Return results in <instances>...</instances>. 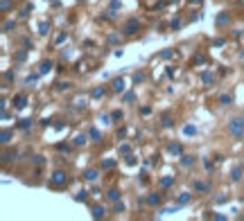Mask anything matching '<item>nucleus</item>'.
<instances>
[{
	"label": "nucleus",
	"mask_w": 244,
	"mask_h": 221,
	"mask_svg": "<svg viewBox=\"0 0 244 221\" xmlns=\"http://www.w3.org/2000/svg\"><path fill=\"white\" fill-rule=\"evenodd\" d=\"M228 133L233 138H242V133H244V118H233L231 122H228Z\"/></svg>",
	"instance_id": "nucleus-1"
},
{
	"label": "nucleus",
	"mask_w": 244,
	"mask_h": 221,
	"mask_svg": "<svg viewBox=\"0 0 244 221\" xmlns=\"http://www.w3.org/2000/svg\"><path fill=\"white\" fill-rule=\"evenodd\" d=\"M52 185H68V176L63 171H54L52 174Z\"/></svg>",
	"instance_id": "nucleus-2"
},
{
	"label": "nucleus",
	"mask_w": 244,
	"mask_h": 221,
	"mask_svg": "<svg viewBox=\"0 0 244 221\" xmlns=\"http://www.w3.org/2000/svg\"><path fill=\"white\" fill-rule=\"evenodd\" d=\"M136 32H138V21L133 18V21H129V23H127V27H124V34H127V36H131V34H136Z\"/></svg>",
	"instance_id": "nucleus-3"
},
{
	"label": "nucleus",
	"mask_w": 244,
	"mask_h": 221,
	"mask_svg": "<svg viewBox=\"0 0 244 221\" xmlns=\"http://www.w3.org/2000/svg\"><path fill=\"white\" fill-rule=\"evenodd\" d=\"M25 104H27V97H25V95H16V97H14V106H16V108H25Z\"/></svg>",
	"instance_id": "nucleus-4"
},
{
	"label": "nucleus",
	"mask_w": 244,
	"mask_h": 221,
	"mask_svg": "<svg viewBox=\"0 0 244 221\" xmlns=\"http://www.w3.org/2000/svg\"><path fill=\"white\" fill-rule=\"evenodd\" d=\"M113 90H115V93L124 90V79H122V77H118V79H113Z\"/></svg>",
	"instance_id": "nucleus-5"
},
{
	"label": "nucleus",
	"mask_w": 244,
	"mask_h": 221,
	"mask_svg": "<svg viewBox=\"0 0 244 221\" xmlns=\"http://www.w3.org/2000/svg\"><path fill=\"white\" fill-rule=\"evenodd\" d=\"M52 65H54L52 61H43V63H41V68H38V72H41V74H45V72H50V70H52Z\"/></svg>",
	"instance_id": "nucleus-6"
},
{
	"label": "nucleus",
	"mask_w": 244,
	"mask_h": 221,
	"mask_svg": "<svg viewBox=\"0 0 244 221\" xmlns=\"http://www.w3.org/2000/svg\"><path fill=\"white\" fill-rule=\"evenodd\" d=\"M104 214H106V212H104L102 205H93V217H95V219H102Z\"/></svg>",
	"instance_id": "nucleus-7"
},
{
	"label": "nucleus",
	"mask_w": 244,
	"mask_h": 221,
	"mask_svg": "<svg viewBox=\"0 0 244 221\" xmlns=\"http://www.w3.org/2000/svg\"><path fill=\"white\" fill-rule=\"evenodd\" d=\"M147 203H149V205H158V203H161V194H149V196H147Z\"/></svg>",
	"instance_id": "nucleus-8"
},
{
	"label": "nucleus",
	"mask_w": 244,
	"mask_h": 221,
	"mask_svg": "<svg viewBox=\"0 0 244 221\" xmlns=\"http://www.w3.org/2000/svg\"><path fill=\"white\" fill-rule=\"evenodd\" d=\"M231 178H233V180H240V178H242V167H240V165H235V167H233V174H231Z\"/></svg>",
	"instance_id": "nucleus-9"
},
{
	"label": "nucleus",
	"mask_w": 244,
	"mask_h": 221,
	"mask_svg": "<svg viewBox=\"0 0 244 221\" xmlns=\"http://www.w3.org/2000/svg\"><path fill=\"white\" fill-rule=\"evenodd\" d=\"M84 178H86V180H95V178H97V171H95V169H86V171H84Z\"/></svg>",
	"instance_id": "nucleus-10"
},
{
	"label": "nucleus",
	"mask_w": 244,
	"mask_h": 221,
	"mask_svg": "<svg viewBox=\"0 0 244 221\" xmlns=\"http://www.w3.org/2000/svg\"><path fill=\"white\" fill-rule=\"evenodd\" d=\"M228 21H231L228 14H219V16H217V25H226Z\"/></svg>",
	"instance_id": "nucleus-11"
},
{
	"label": "nucleus",
	"mask_w": 244,
	"mask_h": 221,
	"mask_svg": "<svg viewBox=\"0 0 244 221\" xmlns=\"http://www.w3.org/2000/svg\"><path fill=\"white\" fill-rule=\"evenodd\" d=\"M172 183H174V176H165V178H161V185H163V187H170Z\"/></svg>",
	"instance_id": "nucleus-12"
},
{
	"label": "nucleus",
	"mask_w": 244,
	"mask_h": 221,
	"mask_svg": "<svg viewBox=\"0 0 244 221\" xmlns=\"http://www.w3.org/2000/svg\"><path fill=\"white\" fill-rule=\"evenodd\" d=\"M106 196H109L111 201H118V199H120V192H118V190L113 187V190H109V194H106Z\"/></svg>",
	"instance_id": "nucleus-13"
},
{
	"label": "nucleus",
	"mask_w": 244,
	"mask_h": 221,
	"mask_svg": "<svg viewBox=\"0 0 244 221\" xmlns=\"http://www.w3.org/2000/svg\"><path fill=\"white\" fill-rule=\"evenodd\" d=\"M181 158H183L181 162H183L185 167H190V165H194V156H181Z\"/></svg>",
	"instance_id": "nucleus-14"
},
{
	"label": "nucleus",
	"mask_w": 244,
	"mask_h": 221,
	"mask_svg": "<svg viewBox=\"0 0 244 221\" xmlns=\"http://www.w3.org/2000/svg\"><path fill=\"white\" fill-rule=\"evenodd\" d=\"M170 151H172V153H177V156H179V153H181L183 149H181V145H179V142H172V145H170Z\"/></svg>",
	"instance_id": "nucleus-15"
},
{
	"label": "nucleus",
	"mask_w": 244,
	"mask_h": 221,
	"mask_svg": "<svg viewBox=\"0 0 244 221\" xmlns=\"http://www.w3.org/2000/svg\"><path fill=\"white\" fill-rule=\"evenodd\" d=\"M86 196H88V192L82 190V192H77V194H75V201H86Z\"/></svg>",
	"instance_id": "nucleus-16"
},
{
	"label": "nucleus",
	"mask_w": 244,
	"mask_h": 221,
	"mask_svg": "<svg viewBox=\"0 0 244 221\" xmlns=\"http://www.w3.org/2000/svg\"><path fill=\"white\" fill-rule=\"evenodd\" d=\"M188 201H190V194H188V192H183V194L179 196V205H185Z\"/></svg>",
	"instance_id": "nucleus-17"
},
{
	"label": "nucleus",
	"mask_w": 244,
	"mask_h": 221,
	"mask_svg": "<svg viewBox=\"0 0 244 221\" xmlns=\"http://www.w3.org/2000/svg\"><path fill=\"white\" fill-rule=\"evenodd\" d=\"M201 81H203V84H212V81H215V77H212V74H208V72H203V74H201Z\"/></svg>",
	"instance_id": "nucleus-18"
},
{
	"label": "nucleus",
	"mask_w": 244,
	"mask_h": 221,
	"mask_svg": "<svg viewBox=\"0 0 244 221\" xmlns=\"http://www.w3.org/2000/svg\"><path fill=\"white\" fill-rule=\"evenodd\" d=\"M145 81V72H136L133 74V84H142Z\"/></svg>",
	"instance_id": "nucleus-19"
},
{
	"label": "nucleus",
	"mask_w": 244,
	"mask_h": 221,
	"mask_svg": "<svg viewBox=\"0 0 244 221\" xmlns=\"http://www.w3.org/2000/svg\"><path fill=\"white\" fill-rule=\"evenodd\" d=\"M0 138H2V145H7V142H9V138H12V131H9V129H5Z\"/></svg>",
	"instance_id": "nucleus-20"
},
{
	"label": "nucleus",
	"mask_w": 244,
	"mask_h": 221,
	"mask_svg": "<svg viewBox=\"0 0 244 221\" xmlns=\"http://www.w3.org/2000/svg\"><path fill=\"white\" fill-rule=\"evenodd\" d=\"M113 212H124V203H120V201H115V205H113Z\"/></svg>",
	"instance_id": "nucleus-21"
},
{
	"label": "nucleus",
	"mask_w": 244,
	"mask_h": 221,
	"mask_svg": "<svg viewBox=\"0 0 244 221\" xmlns=\"http://www.w3.org/2000/svg\"><path fill=\"white\" fill-rule=\"evenodd\" d=\"M84 142H86V136H84V133H79V136L75 138V145H77V147H82Z\"/></svg>",
	"instance_id": "nucleus-22"
},
{
	"label": "nucleus",
	"mask_w": 244,
	"mask_h": 221,
	"mask_svg": "<svg viewBox=\"0 0 244 221\" xmlns=\"http://www.w3.org/2000/svg\"><path fill=\"white\" fill-rule=\"evenodd\" d=\"M38 30H41V34H47V32H50V23H41Z\"/></svg>",
	"instance_id": "nucleus-23"
},
{
	"label": "nucleus",
	"mask_w": 244,
	"mask_h": 221,
	"mask_svg": "<svg viewBox=\"0 0 244 221\" xmlns=\"http://www.w3.org/2000/svg\"><path fill=\"white\" fill-rule=\"evenodd\" d=\"M183 133H185V136H194V133H197V129H194V127H190V124H188V127L183 129Z\"/></svg>",
	"instance_id": "nucleus-24"
},
{
	"label": "nucleus",
	"mask_w": 244,
	"mask_h": 221,
	"mask_svg": "<svg viewBox=\"0 0 244 221\" xmlns=\"http://www.w3.org/2000/svg\"><path fill=\"white\" fill-rule=\"evenodd\" d=\"M104 93H106L104 88H95V90H93L91 95H93V97H104Z\"/></svg>",
	"instance_id": "nucleus-25"
},
{
	"label": "nucleus",
	"mask_w": 244,
	"mask_h": 221,
	"mask_svg": "<svg viewBox=\"0 0 244 221\" xmlns=\"http://www.w3.org/2000/svg\"><path fill=\"white\" fill-rule=\"evenodd\" d=\"M21 129H30L32 127V120H21V124H18Z\"/></svg>",
	"instance_id": "nucleus-26"
},
{
	"label": "nucleus",
	"mask_w": 244,
	"mask_h": 221,
	"mask_svg": "<svg viewBox=\"0 0 244 221\" xmlns=\"http://www.w3.org/2000/svg\"><path fill=\"white\" fill-rule=\"evenodd\" d=\"M219 102H222V104H231V102H233V97H231V95H222Z\"/></svg>",
	"instance_id": "nucleus-27"
},
{
	"label": "nucleus",
	"mask_w": 244,
	"mask_h": 221,
	"mask_svg": "<svg viewBox=\"0 0 244 221\" xmlns=\"http://www.w3.org/2000/svg\"><path fill=\"white\" fill-rule=\"evenodd\" d=\"M120 153H124V156H129V153H131V147H129V145H122V147H120Z\"/></svg>",
	"instance_id": "nucleus-28"
},
{
	"label": "nucleus",
	"mask_w": 244,
	"mask_h": 221,
	"mask_svg": "<svg viewBox=\"0 0 244 221\" xmlns=\"http://www.w3.org/2000/svg\"><path fill=\"white\" fill-rule=\"evenodd\" d=\"M14 158H16V153H14V151H12V153H9V151H5V158H2V160L7 162V160H14Z\"/></svg>",
	"instance_id": "nucleus-29"
},
{
	"label": "nucleus",
	"mask_w": 244,
	"mask_h": 221,
	"mask_svg": "<svg viewBox=\"0 0 244 221\" xmlns=\"http://www.w3.org/2000/svg\"><path fill=\"white\" fill-rule=\"evenodd\" d=\"M177 210H179L177 205H174V208H165V210H161V214H170V212H177Z\"/></svg>",
	"instance_id": "nucleus-30"
},
{
	"label": "nucleus",
	"mask_w": 244,
	"mask_h": 221,
	"mask_svg": "<svg viewBox=\"0 0 244 221\" xmlns=\"http://www.w3.org/2000/svg\"><path fill=\"white\" fill-rule=\"evenodd\" d=\"M192 187H194V190H199V192H206V190H208V187H206V185H203V183H194Z\"/></svg>",
	"instance_id": "nucleus-31"
},
{
	"label": "nucleus",
	"mask_w": 244,
	"mask_h": 221,
	"mask_svg": "<svg viewBox=\"0 0 244 221\" xmlns=\"http://www.w3.org/2000/svg\"><path fill=\"white\" fill-rule=\"evenodd\" d=\"M122 5H120V0H111V9H113V12H115V9H120Z\"/></svg>",
	"instance_id": "nucleus-32"
},
{
	"label": "nucleus",
	"mask_w": 244,
	"mask_h": 221,
	"mask_svg": "<svg viewBox=\"0 0 244 221\" xmlns=\"http://www.w3.org/2000/svg\"><path fill=\"white\" fill-rule=\"evenodd\" d=\"M91 138H93V140H100V131H97V129H91Z\"/></svg>",
	"instance_id": "nucleus-33"
},
{
	"label": "nucleus",
	"mask_w": 244,
	"mask_h": 221,
	"mask_svg": "<svg viewBox=\"0 0 244 221\" xmlns=\"http://www.w3.org/2000/svg\"><path fill=\"white\" fill-rule=\"evenodd\" d=\"M172 54H174L172 50H163V52H161V56H163V59H170V56H172Z\"/></svg>",
	"instance_id": "nucleus-34"
},
{
	"label": "nucleus",
	"mask_w": 244,
	"mask_h": 221,
	"mask_svg": "<svg viewBox=\"0 0 244 221\" xmlns=\"http://www.w3.org/2000/svg\"><path fill=\"white\" fill-rule=\"evenodd\" d=\"M113 165H115V162H113V160H104V165H102V167H104V169H111Z\"/></svg>",
	"instance_id": "nucleus-35"
},
{
	"label": "nucleus",
	"mask_w": 244,
	"mask_h": 221,
	"mask_svg": "<svg viewBox=\"0 0 244 221\" xmlns=\"http://www.w3.org/2000/svg\"><path fill=\"white\" fill-rule=\"evenodd\" d=\"M12 27H14V23H12V21H7V23L2 25V30H5V32H9V30H12Z\"/></svg>",
	"instance_id": "nucleus-36"
},
{
	"label": "nucleus",
	"mask_w": 244,
	"mask_h": 221,
	"mask_svg": "<svg viewBox=\"0 0 244 221\" xmlns=\"http://www.w3.org/2000/svg\"><path fill=\"white\" fill-rule=\"evenodd\" d=\"M57 149H59V151H66V153L70 151V147H68V145H57Z\"/></svg>",
	"instance_id": "nucleus-37"
},
{
	"label": "nucleus",
	"mask_w": 244,
	"mask_h": 221,
	"mask_svg": "<svg viewBox=\"0 0 244 221\" xmlns=\"http://www.w3.org/2000/svg\"><path fill=\"white\" fill-rule=\"evenodd\" d=\"M111 118H113V120H120V118H122V113H120V111H113Z\"/></svg>",
	"instance_id": "nucleus-38"
},
{
	"label": "nucleus",
	"mask_w": 244,
	"mask_h": 221,
	"mask_svg": "<svg viewBox=\"0 0 244 221\" xmlns=\"http://www.w3.org/2000/svg\"><path fill=\"white\" fill-rule=\"evenodd\" d=\"M25 81H27V84H34V81H36V74H30V77H27Z\"/></svg>",
	"instance_id": "nucleus-39"
},
{
	"label": "nucleus",
	"mask_w": 244,
	"mask_h": 221,
	"mask_svg": "<svg viewBox=\"0 0 244 221\" xmlns=\"http://www.w3.org/2000/svg\"><path fill=\"white\" fill-rule=\"evenodd\" d=\"M79 2H86V0H79Z\"/></svg>",
	"instance_id": "nucleus-40"
},
{
	"label": "nucleus",
	"mask_w": 244,
	"mask_h": 221,
	"mask_svg": "<svg viewBox=\"0 0 244 221\" xmlns=\"http://www.w3.org/2000/svg\"><path fill=\"white\" fill-rule=\"evenodd\" d=\"M242 56H244V52H242Z\"/></svg>",
	"instance_id": "nucleus-41"
}]
</instances>
